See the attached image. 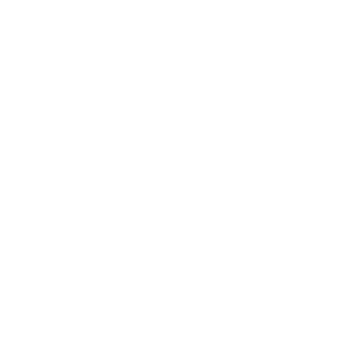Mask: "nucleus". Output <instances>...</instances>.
Listing matches in <instances>:
<instances>
[]
</instances>
